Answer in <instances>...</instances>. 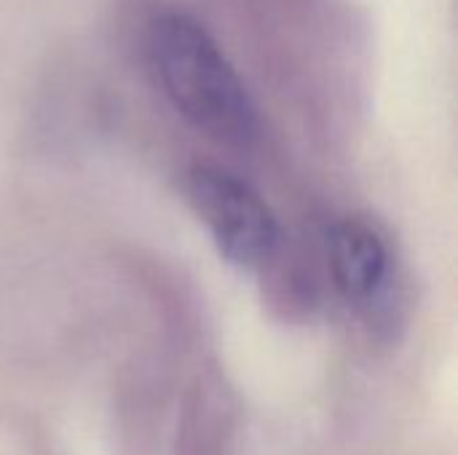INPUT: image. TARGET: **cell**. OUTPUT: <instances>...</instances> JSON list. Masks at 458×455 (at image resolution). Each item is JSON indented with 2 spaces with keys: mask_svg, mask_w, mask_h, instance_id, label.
Instances as JSON below:
<instances>
[{
  "mask_svg": "<svg viewBox=\"0 0 458 455\" xmlns=\"http://www.w3.org/2000/svg\"><path fill=\"white\" fill-rule=\"evenodd\" d=\"M145 59L169 105L207 137L250 147L260 115L244 80L209 35L185 11H161L145 29Z\"/></svg>",
  "mask_w": 458,
  "mask_h": 455,
  "instance_id": "cell-1",
  "label": "cell"
},
{
  "mask_svg": "<svg viewBox=\"0 0 458 455\" xmlns=\"http://www.w3.org/2000/svg\"><path fill=\"white\" fill-rule=\"evenodd\" d=\"M327 263L335 290L354 306H373L392 282V249L365 217H346L327 233Z\"/></svg>",
  "mask_w": 458,
  "mask_h": 455,
  "instance_id": "cell-3",
  "label": "cell"
},
{
  "mask_svg": "<svg viewBox=\"0 0 458 455\" xmlns=\"http://www.w3.org/2000/svg\"><path fill=\"white\" fill-rule=\"evenodd\" d=\"M185 198L228 263L250 271L276 255L282 241L276 215L247 180L199 164L185 174Z\"/></svg>",
  "mask_w": 458,
  "mask_h": 455,
  "instance_id": "cell-2",
  "label": "cell"
}]
</instances>
